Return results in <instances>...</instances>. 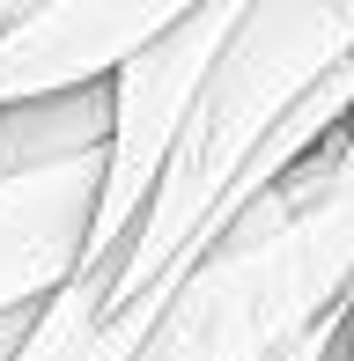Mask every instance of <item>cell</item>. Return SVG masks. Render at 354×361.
I'll use <instances>...</instances> for the list:
<instances>
[{
	"label": "cell",
	"instance_id": "obj_1",
	"mask_svg": "<svg viewBox=\"0 0 354 361\" xmlns=\"http://www.w3.org/2000/svg\"><path fill=\"white\" fill-rule=\"evenodd\" d=\"M347 59H354V0H244V23H236L221 67L207 74L200 111H192L133 243L111 258V273H82L104 324L177 288L229 236L244 214V177L259 170L273 133Z\"/></svg>",
	"mask_w": 354,
	"mask_h": 361
},
{
	"label": "cell",
	"instance_id": "obj_2",
	"mask_svg": "<svg viewBox=\"0 0 354 361\" xmlns=\"http://www.w3.org/2000/svg\"><path fill=\"white\" fill-rule=\"evenodd\" d=\"M340 310H354V126L236 214L133 361H281Z\"/></svg>",
	"mask_w": 354,
	"mask_h": 361
},
{
	"label": "cell",
	"instance_id": "obj_3",
	"mask_svg": "<svg viewBox=\"0 0 354 361\" xmlns=\"http://www.w3.org/2000/svg\"><path fill=\"white\" fill-rule=\"evenodd\" d=\"M236 23H244V0L185 8L133 67L111 81V147H104V192H96V228H89V266L82 273H111V258L133 243L177 140H185L192 111H200L207 74L221 67V52L236 37Z\"/></svg>",
	"mask_w": 354,
	"mask_h": 361
},
{
	"label": "cell",
	"instance_id": "obj_4",
	"mask_svg": "<svg viewBox=\"0 0 354 361\" xmlns=\"http://www.w3.org/2000/svg\"><path fill=\"white\" fill-rule=\"evenodd\" d=\"M185 8L170 0H52L0 23V111L111 89Z\"/></svg>",
	"mask_w": 354,
	"mask_h": 361
},
{
	"label": "cell",
	"instance_id": "obj_5",
	"mask_svg": "<svg viewBox=\"0 0 354 361\" xmlns=\"http://www.w3.org/2000/svg\"><path fill=\"white\" fill-rule=\"evenodd\" d=\"M96 192H104V155L0 177V317L37 310L82 281Z\"/></svg>",
	"mask_w": 354,
	"mask_h": 361
},
{
	"label": "cell",
	"instance_id": "obj_6",
	"mask_svg": "<svg viewBox=\"0 0 354 361\" xmlns=\"http://www.w3.org/2000/svg\"><path fill=\"white\" fill-rule=\"evenodd\" d=\"M104 147H111V89H82V96L0 111V177L82 162V155H104Z\"/></svg>",
	"mask_w": 354,
	"mask_h": 361
},
{
	"label": "cell",
	"instance_id": "obj_7",
	"mask_svg": "<svg viewBox=\"0 0 354 361\" xmlns=\"http://www.w3.org/2000/svg\"><path fill=\"white\" fill-rule=\"evenodd\" d=\"M340 354H347V310H340V317H325L295 354H281V361H340Z\"/></svg>",
	"mask_w": 354,
	"mask_h": 361
},
{
	"label": "cell",
	"instance_id": "obj_8",
	"mask_svg": "<svg viewBox=\"0 0 354 361\" xmlns=\"http://www.w3.org/2000/svg\"><path fill=\"white\" fill-rule=\"evenodd\" d=\"M340 361H354V310H347V354H340Z\"/></svg>",
	"mask_w": 354,
	"mask_h": 361
}]
</instances>
